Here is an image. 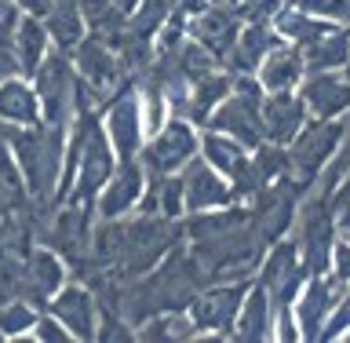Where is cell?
Listing matches in <instances>:
<instances>
[{
	"label": "cell",
	"instance_id": "obj_17",
	"mask_svg": "<svg viewBox=\"0 0 350 343\" xmlns=\"http://www.w3.org/2000/svg\"><path fill=\"white\" fill-rule=\"evenodd\" d=\"M339 292L343 289L332 281V274H317V278L303 281V289L292 303V318H295V329H299L303 343H317L321 325H325L328 311H332V303L339 300Z\"/></svg>",
	"mask_w": 350,
	"mask_h": 343
},
{
	"label": "cell",
	"instance_id": "obj_15",
	"mask_svg": "<svg viewBox=\"0 0 350 343\" xmlns=\"http://www.w3.org/2000/svg\"><path fill=\"white\" fill-rule=\"evenodd\" d=\"M44 311L51 318H59L66 325L77 343H92L95 340V329H98V303H95V292L81 281H66L59 292L44 303Z\"/></svg>",
	"mask_w": 350,
	"mask_h": 343
},
{
	"label": "cell",
	"instance_id": "obj_26",
	"mask_svg": "<svg viewBox=\"0 0 350 343\" xmlns=\"http://www.w3.org/2000/svg\"><path fill=\"white\" fill-rule=\"evenodd\" d=\"M303 51L306 73H321V70H343L350 59V26H328L317 40H310Z\"/></svg>",
	"mask_w": 350,
	"mask_h": 343
},
{
	"label": "cell",
	"instance_id": "obj_37",
	"mask_svg": "<svg viewBox=\"0 0 350 343\" xmlns=\"http://www.w3.org/2000/svg\"><path fill=\"white\" fill-rule=\"evenodd\" d=\"M11 4H15L22 15H37V18H40L44 11L51 8V0H11Z\"/></svg>",
	"mask_w": 350,
	"mask_h": 343
},
{
	"label": "cell",
	"instance_id": "obj_36",
	"mask_svg": "<svg viewBox=\"0 0 350 343\" xmlns=\"http://www.w3.org/2000/svg\"><path fill=\"white\" fill-rule=\"evenodd\" d=\"M15 29H0V81L4 77H15L18 73V59H15Z\"/></svg>",
	"mask_w": 350,
	"mask_h": 343
},
{
	"label": "cell",
	"instance_id": "obj_32",
	"mask_svg": "<svg viewBox=\"0 0 350 343\" xmlns=\"http://www.w3.org/2000/svg\"><path fill=\"white\" fill-rule=\"evenodd\" d=\"M347 329H350V289H343V292H339V300L332 303V311H328V318H325L317 343H336V340H343Z\"/></svg>",
	"mask_w": 350,
	"mask_h": 343
},
{
	"label": "cell",
	"instance_id": "obj_6",
	"mask_svg": "<svg viewBox=\"0 0 350 343\" xmlns=\"http://www.w3.org/2000/svg\"><path fill=\"white\" fill-rule=\"evenodd\" d=\"M197 136H201V128H193L186 117L168 114L157 131H150V136L142 139L139 164L146 168L150 179L179 172L190 157H197Z\"/></svg>",
	"mask_w": 350,
	"mask_h": 343
},
{
	"label": "cell",
	"instance_id": "obj_1",
	"mask_svg": "<svg viewBox=\"0 0 350 343\" xmlns=\"http://www.w3.org/2000/svg\"><path fill=\"white\" fill-rule=\"evenodd\" d=\"M0 139L8 142V153L26 183V194L33 201H55L62 175V150H66V128L62 125H40L33 128H0Z\"/></svg>",
	"mask_w": 350,
	"mask_h": 343
},
{
	"label": "cell",
	"instance_id": "obj_28",
	"mask_svg": "<svg viewBox=\"0 0 350 343\" xmlns=\"http://www.w3.org/2000/svg\"><path fill=\"white\" fill-rule=\"evenodd\" d=\"M40 22L51 37V48H59V51H73L88 33L77 0H51V8L40 15Z\"/></svg>",
	"mask_w": 350,
	"mask_h": 343
},
{
	"label": "cell",
	"instance_id": "obj_20",
	"mask_svg": "<svg viewBox=\"0 0 350 343\" xmlns=\"http://www.w3.org/2000/svg\"><path fill=\"white\" fill-rule=\"evenodd\" d=\"M26 278H29V303L40 307L70 281V263L51 245H29L26 249Z\"/></svg>",
	"mask_w": 350,
	"mask_h": 343
},
{
	"label": "cell",
	"instance_id": "obj_31",
	"mask_svg": "<svg viewBox=\"0 0 350 343\" xmlns=\"http://www.w3.org/2000/svg\"><path fill=\"white\" fill-rule=\"evenodd\" d=\"M40 318V307H33L29 300H8L0 303V336L4 340H26L33 333Z\"/></svg>",
	"mask_w": 350,
	"mask_h": 343
},
{
	"label": "cell",
	"instance_id": "obj_24",
	"mask_svg": "<svg viewBox=\"0 0 350 343\" xmlns=\"http://www.w3.org/2000/svg\"><path fill=\"white\" fill-rule=\"evenodd\" d=\"M306 77L303 66V51L295 44H278L267 51V59L256 66V81L262 84V92H295L299 81Z\"/></svg>",
	"mask_w": 350,
	"mask_h": 343
},
{
	"label": "cell",
	"instance_id": "obj_7",
	"mask_svg": "<svg viewBox=\"0 0 350 343\" xmlns=\"http://www.w3.org/2000/svg\"><path fill=\"white\" fill-rule=\"evenodd\" d=\"M33 92L40 99V120L48 125H70L73 117V99H77V70L70 62V51L51 48L44 62L33 70Z\"/></svg>",
	"mask_w": 350,
	"mask_h": 343
},
{
	"label": "cell",
	"instance_id": "obj_10",
	"mask_svg": "<svg viewBox=\"0 0 350 343\" xmlns=\"http://www.w3.org/2000/svg\"><path fill=\"white\" fill-rule=\"evenodd\" d=\"M70 62H73L77 77L92 88V95L98 103H106L128 81V66L120 59V51L113 44H106L103 37H95V33H84V40L70 51Z\"/></svg>",
	"mask_w": 350,
	"mask_h": 343
},
{
	"label": "cell",
	"instance_id": "obj_25",
	"mask_svg": "<svg viewBox=\"0 0 350 343\" xmlns=\"http://www.w3.org/2000/svg\"><path fill=\"white\" fill-rule=\"evenodd\" d=\"M197 153H201L219 175H226V183L234 179V175L248 164V157H252L248 147H241L237 139H230V136H223V131H215V128H201V136H197Z\"/></svg>",
	"mask_w": 350,
	"mask_h": 343
},
{
	"label": "cell",
	"instance_id": "obj_23",
	"mask_svg": "<svg viewBox=\"0 0 350 343\" xmlns=\"http://www.w3.org/2000/svg\"><path fill=\"white\" fill-rule=\"evenodd\" d=\"M40 125V99L29 77H4L0 81V128H33Z\"/></svg>",
	"mask_w": 350,
	"mask_h": 343
},
{
	"label": "cell",
	"instance_id": "obj_13",
	"mask_svg": "<svg viewBox=\"0 0 350 343\" xmlns=\"http://www.w3.org/2000/svg\"><path fill=\"white\" fill-rule=\"evenodd\" d=\"M142 190H146V168L139 164V157L117 161L113 175L103 183V190L95 194V219H124L139 208Z\"/></svg>",
	"mask_w": 350,
	"mask_h": 343
},
{
	"label": "cell",
	"instance_id": "obj_27",
	"mask_svg": "<svg viewBox=\"0 0 350 343\" xmlns=\"http://www.w3.org/2000/svg\"><path fill=\"white\" fill-rule=\"evenodd\" d=\"M230 84H234V73H230L226 66H223V70H215V73H208V77H201V81H193L190 84V95H186L183 117L190 120L193 128H204L208 114H212V110L226 99Z\"/></svg>",
	"mask_w": 350,
	"mask_h": 343
},
{
	"label": "cell",
	"instance_id": "obj_38",
	"mask_svg": "<svg viewBox=\"0 0 350 343\" xmlns=\"http://www.w3.org/2000/svg\"><path fill=\"white\" fill-rule=\"evenodd\" d=\"M168 8L172 11H183V15L190 18V15H197V11L208 8V0H168Z\"/></svg>",
	"mask_w": 350,
	"mask_h": 343
},
{
	"label": "cell",
	"instance_id": "obj_29",
	"mask_svg": "<svg viewBox=\"0 0 350 343\" xmlns=\"http://www.w3.org/2000/svg\"><path fill=\"white\" fill-rule=\"evenodd\" d=\"M15 59H18V73L22 77H33V70L44 62V55L51 51V37L44 29V22L37 15H18L15 22Z\"/></svg>",
	"mask_w": 350,
	"mask_h": 343
},
{
	"label": "cell",
	"instance_id": "obj_12",
	"mask_svg": "<svg viewBox=\"0 0 350 343\" xmlns=\"http://www.w3.org/2000/svg\"><path fill=\"white\" fill-rule=\"evenodd\" d=\"M59 212H55L51 227L44 230V245H51L59 256L70 263V267H81L88 259V249H92V208L84 205H55Z\"/></svg>",
	"mask_w": 350,
	"mask_h": 343
},
{
	"label": "cell",
	"instance_id": "obj_33",
	"mask_svg": "<svg viewBox=\"0 0 350 343\" xmlns=\"http://www.w3.org/2000/svg\"><path fill=\"white\" fill-rule=\"evenodd\" d=\"M295 8H303L306 15L336 22V26H350V0H292Z\"/></svg>",
	"mask_w": 350,
	"mask_h": 343
},
{
	"label": "cell",
	"instance_id": "obj_4",
	"mask_svg": "<svg viewBox=\"0 0 350 343\" xmlns=\"http://www.w3.org/2000/svg\"><path fill=\"white\" fill-rule=\"evenodd\" d=\"M113 168H117V153H113V147H109L98 114H92V117H88V128H84V139H81V150H77L70 190H66L62 201L92 208L95 194L103 190V183L113 175ZM92 212H95V208H92Z\"/></svg>",
	"mask_w": 350,
	"mask_h": 343
},
{
	"label": "cell",
	"instance_id": "obj_16",
	"mask_svg": "<svg viewBox=\"0 0 350 343\" xmlns=\"http://www.w3.org/2000/svg\"><path fill=\"white\" fill-rule=\"evenodd\" d=\"M295 95L303 99L310 120H336L350 114V81L343 77V70L306 73L295 88Z\"/></svg>",
	"mask_w": 350,
	"mask_h": 343
},
{
	"label": "cell",
	"instance_id": "obj_39",
	"mask_svg": "<svg viewBox=\"0 0 350 343\" xmlns=\"http://www.w3.org/2000/svg\"><path fill=\"white\" fill-rule=\"evenodd\" d=\"M343 77H347V81H350V59H347V66H343Z\"/></svg>",
	"mask_w": 350,
	"mask_h": 343
},
{
	"label": "cell",
	"instance_id": "obj_19",
	"mask_svg": "<svg viewBox=\"0 0 350 343\" xmlns=\"http://www.w3.org/2000/svg\"><path fill=\"white\" fill-rule=\"evenodd\" d=\"M306 106L295 92H267L259 103V125H262V139L288 147L295 139V131L306 125Z\"/></svg>",
	"mask_w": 350,
	"mask_h": 343
},
{
	"label": "cell",
	"instance_id": "obj_14",
	"mask_svg": "<svg viewBox=\"0 0 350 343\" xmlns=\"http://www.w3.org/2000/svg\"><path fill=\"white\" fill-rule=\"evenodd\" d=\"M179 179H183L186 216H190V212H212V208H226V205H241L234 197V190H230L226 175H219L212 164L201 157V153L183 164Z\"/></svg>",
	"mask_w": 350,
	"mask_h": 343
},
{
	"label": "cell",
	"instance_id": "obj_5",
	"mask_svg": "<svg viewBox=\"0 0 350 343\" xmlns=\"http://www.w3.org/2000/svg\"><path fill=\"white\" fill-rule=\"evenodd\" d=\"M256 278V274H252ZM252 278H230V281H208L201 292L186 303V318L193 322L197 340H226L230 325L237 318V307L245 300Z\"/></svg>",
	"mask_w": 350,
	"mask_h": 343
},
{
	"label": "cell",
	"instance_id": "obj_2",
	"mask_svg": "<svg viewBox=\"0 0 350 343\" xmlns=\"http://www.w3.org/2000/svg\"><path fill=\"white\" fill-rule=\"evenodd\" d=\"M343 142H347V125L339 117L336 120H306L295 131V139L284 147L288 150V179L306 194L317 175L339 157Z\"/></svg>",
	"mask_w": 350,
	"mask_h": 343
},
{
	"label": "cell",
	"instance_id": "obj_30",
	"mask_svg": "<svg viewBox=\"0 0 350 343\" xmlns=\"http://www.w3.org/2000/svg\"><path fill=\"white\" fill-rule=\"evenodd\" d=\"M270 22H273V29H278V37H281L284 44H295V48H306V44L317 40L328 26H336V22H325V18L306 15V11L295 8L292 0H288V4H284Z\"/></svg>",
	"mask_w": 350,
	"mask_h": 343
},
{
	"label": "cell",
	"instance_id": "obj_11",
	"mask_svg": "<svg viewBox=\"0 0 350 343\" xmlns=\"http://www.w3.org/2000/svg\"><path fill=\"white\" fill-rule=\"evenodd\" d=\"M299 201H303V190L288 179V175L267 183L256 197H252V201H245L248 223L259 234L262 245H270V241H278V238L288 234V227L295 223V208H299Z\"/></svg>",
	"mask_w": 350,
	"mask_h": 343
},
{
	"label": "cell",
	"instance_id": "obj_34",
	"mask_svg": "<svg viewBox=\"0 0 350 343\" xmlns=\"http://www.w3.org/2000/svg\"><path fill=\"white\" fill-rule=\"evenodd\" d=\"M328 274L339 289H350V238H336L332 256H328Z\"/></svg>",
	"mask_w": 350,
	"mask_h": 343
},
{
	"label": "cell",
	"instance_id": "obj_22",
	"mask_svg": "<svg viewBox=\"0 0 350 343\" xmlns=\"http://www.w3.org/2000/svg\"><path fill=\"white\" fill-rule=\"evenodd\" d=\"M281 37L273 29V22H241L237 29V40L226 55V70L230 73H256V66L267 59L270 48H278Z\"/></svg>",
	"mask_w": 350,
	"mask_h": 343
},
{
	"label": "cell",
	"instance_id": "obj_18",
	"mask_svg": "<svg viewBox=\"0 0 350 343\" xmlns=\"http://www.w3.org/2000/svg\"><path fill=\"white\" fill-rule=\"evenodd\" d=\"M237 29H241V18L234 15L230 4H208L204 11L186 18V37L208 48L219 62H226V55L237 40Z\"/></svg>",
	"mask_w": 350,
	"mask_h": 343
},
{
	"label": "cell",
	"instance_id": "obj_21",
	"mask_svg": "<svg viewBox=\"0 0 350 343\" xmlns=\"http://www.w3.org/2000/svg\"><path fill=\"white\" fill-rule=\"evenodd\" d=\"M226 340H237V343H267V340H273V303H270L267 289H262L256 278H252L245 300H241V307H237V318H234V325H230Z\"/></svg>",
	"mask_w": 350,
	"mask_h": 343
},
{
	"label": "cell",
	"instance_id": "obj_35",
	"mask_svg": "<svg viewBox=\"0 0 350 343\" xmlns=\"http://www.w3.org/2000/svg\"><path fill=\"white\" fill-rule=\"evenodd\" d=\"M37 343H70L73 336L66 333V325L59 322V318H51L48 311H40V318H37V325H33V333H29Z\"/></svg>",
	"mask_w": 350,
	"mask_h": 343
},
{
	"label": "cell",
	"instance_id": "obj_9",
	"mask_svg": "<svg viewBox=\"0 0 350 343\" xmlns=\"http://www.w3.org/2000/svg\"><path fill=\"white\" fill-rule=\"evenodd\" d=\"M256 281L267 289L270 303H273V314L292 311L295 296H299L303 281H306V270L299 263V249H295L292 238H278L262 249L259 267H256Z\"/></svg>",
	"mask_w": 350,
	"mask_h": 343
},
{
	"label": "cell",
	"instance_id": "obj_3",
	"mask_svg": "<svg viewBox=\"0 0 350 343\" xmlns=\"http://www.w3.org/2000/svg\"><path fill=\"white\" fill-rule=\"evenodd\" d=\"M262 84L256 81V73H234L226 99L208 114L204 128H215L223 136L237 139L241 147H259L262 142V125H259V103H262Z\"/></svg>",
	"mask_w": 350,
	"mask_h": 343
},
{
	"label": "cell",
	"instance_id": "obj_8",
	"mask_svg": "<svg viewBox=\"0 0 350 343\" xmlns=\"http://www.w3.org/2000/svg\"><path fill=\"white\" fill-rule=\"evenodd\" d=\"M98 120H103V131L113 147L117 161H131L139 157L142 150V139H146V120H142V99H139V88L124 81L113 95L103 103L98 110Z\"/></svg>",
	"mask_w": 350,
	"mask_h": 343
}]
</instances>
